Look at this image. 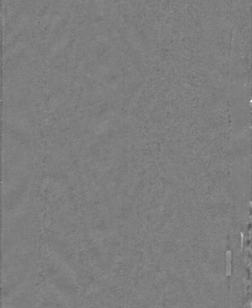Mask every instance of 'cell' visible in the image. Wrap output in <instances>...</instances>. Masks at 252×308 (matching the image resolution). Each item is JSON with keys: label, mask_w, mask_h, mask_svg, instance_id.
Wrapping results in <instances>:
<instances>
[{"label": "cell", "mask_w": 252, "mask_h": 308, "mask_svg": "<svg viewBox=\"0 0 252 308\" xmlns=\"http://www.w3.org/2000/svg\"><path fill=\"white\" fill-rule=\"evenodd\" d=\"M231 253L230 251H227L226 253V275L230 276L231 273Z\"/></svg>", "instance_id": "6da1fadb"}]
</instances>
